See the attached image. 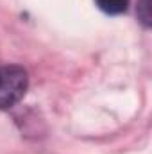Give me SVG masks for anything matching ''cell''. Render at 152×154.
<instances>
[{
	"instance_id": "cell-3",
	"label": "cell",
	"mask_w": 152,
	"mask_h": 154,
	"mask_svg": "<svg viewBox=\"0 0 152 154\" xmlns=\"http://www.w3.org/2000/svg\"><path fill=\"white\" fill-rule=\"evenodd\" d=\"M138 16L140 20L143 22V25H150V0H140V5H138Z\"/></svg>"
},
{
	"instance_id": "cell-2",
	"label": "cell",
	"mask_w": 152,
	"mask_h": 154,
	"mask_svg": "<svg viewBox=\"0 0 152 154\" xmlns=\"http://www.w3.org/2000/svg\"><path fill=\"white\" fill-rule=\"evenodd\" d=\"M95 4L106 14H122L129 7V0H95Z\"/></svg>"
},
{
	"instance_id": "cell-1",
	"label": "cell",
	"mask_w": 152,
	"mask_h": 154,
	"mask_svg": "<svg viewBox=\"0 0 152 154\" xmlns=\"http://www.w3.org/2000/svg\"><path fill=\"white\" fill-rule=\"evenodd\" d=\"M29 77L18 65H5L0 68V109L14 106L27 91Z\"/></svg>"
}]
</instances>
